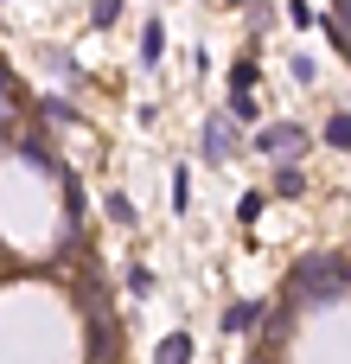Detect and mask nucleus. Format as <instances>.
Returning <instances> with one entry per match:
<instances>
[{
  "label": "nucleus",
  "instance_id": "1",
  "mask_svg": "<svg viewBox=\"0 0 351 364\" xmlns=\"http://www.w3.org/2000/svg\"><path fill=\"white\" fill-rule=\"evenodd\" d=\"M288 288H294V301H339V294L351 288V269L339 262V256H307V262L294 269Z\"/></svg>",
  "mask_w": 351,
  "mask_h": 364
},
{
  "label": "nucleus",
  "instance_id": "2",
  "mask_svg": "<svg viewBox=\"0 0 351 364\" xmlns=\"http://www.w3.org/2000/svg\"><path fill=\"white\" fill-rule=\"evenodd\" d=\"M256 154H269L275 166H288V160L307 154V128L301 122H269V128H256Z\"/></svg>",
  "mask_w": 351,
  "mask_h": 364
},
{
  "label": "nucleus",
  "instance_id": "3",
  "mask_svg": "<svg viewBox=\"0 0 351 364\" xmlns=\"http://www.w3.org/2000/svg\"><path fill=\"white\" fill-rule=\"evenodd\" d=\"M198 154H205L211 166L237 160V122H230V115H211V122L198 128Z\"/></svg>",
  "mask_w": 351,
  "mask_h": 364
},
{
  "label": "nucleus",
  "instance_id": "4",
  "mask_svg": "<svg viewBox=\"0 0 351 364\" xmlns=\"http://www.w3.org/2000/svg\"><path fill=\"white\" fill-rule=\"evenodd\" d=\"M160 58H166V32H160V19H147V26H141V64L153 70Z\"/></svg>",
  "mask_w": 351,
  "mask_h": 364
},
{
  "label": "nucleus",
  "instance_id": "5",
  "mask_svg": "<svg viewBox=\"0 0 351 364\" xmlns=\"http://www.w3.org/2000/svg\"><path fill=\"white\" fill-rule=\"evenodd\" d=\"M153 364H192V339H185V333H166L160 352H153Z\"/></svg>",
  "mask_w": 351,
  "mask_h": 364
},
{
  "label": "nucleus",
  "instance_id": "6",
  "mask_svg": "<svg viewBox=\"0 0 351 364\" xmlns=\"http://www.w3.org/2000/svg\"><path fill=\"white\" fill-rule=\"evenodd\" d=\"M256 115H262V102L249 90H230V122H256Z\"/></svg>",
  "mask_w": 351,
  "mask_h": 364
},
{
  "label": "nucleus",
  "instance_id": "7",
  "mask_svg": "<svg viewBox=\"0 0 351 364\" xmlns=\"http://www.w3.org/2000/svg\"><path fill=\"white\" fill-rule=\"evenodd\" d=\"M102 205H109V218H115L122 230H134V198H128V192H109Z\"/></svg>",
  "mask_w": 351,
  "mask_h": 364
},
{
  "label": "nucleus",
  "instance_id": "8",
  "mask_svg": "<svg viewBox=\"0 0 351 364\" xmlns=\"http://www.w3.org/2000/svg\"><path fill=\"white\" fill-rule=\"evenodd\" d=\"M275 192H281V198H294V192H307V179H301V166H294V160H288V166L275 173Z\"/></svg>",
  "mask_w": 351,
  "mask_h": 364
},
{
  "label": "nucleus",
  "instance_id": "9",
  "mask_svg": "<svg viewBox=\"0 0 351 364\" xmlns=\"http://www.w3.org/2000/svg\"><path fill=\"white\" fill-rule=\"evenodd\" d=\"M224 326H230V333H249V326H256V301H243V307H230V320H224Z\"/></svg>",
  "mask_w": 351,
  "mask_h": 364
},
{
  "label": "nucleus",
  "instance_id": "10",
  "mask_svg": "<svg viewBox=\"0 0 351 364\" xmlns=\"http://www.w3.org/2000/svg\"><path fill=\"white\" fill-rule=\"evenodd\" d=\"M115 19H122V0H96L90 6V26H115Z\"/></svg>",
  "mask_w": 351,
  "mask_h": 364
},
{
  "label": "nucleus",
  "instance_id": "11",
  "mask_svg": "<svg viewBox=\"0 0 351 364\" xmlns=\"http://www.w3.org/2000/svg\"><path fill=\"white\" fill-rule=\"evenodd\" d=\"M326 141H333V147H351V115H333V122H326Z\"/></svg>",
  "mask_w": 351,
  "mask_h": 364
},
{
  "label": "nucleus",
  "instance_id": "12",
  "mask_svg": "<svg viewBox=\"0 0 351 364\" xmlns=\"http://www.w3.org/2000/svg\"><path fill=\"white\" fill-rule=\"evenodd\" d=\"M173 211H192V179L173 173Z\"/></svg>",
  "mask_w": 351,
  "mask_h": 364
},
{
  "label": "nucleus",
  "instance_id": "13",
  "mask_svg": "<svg viewBox=\"0 0 351 364\" xmlns=\"http://www.w3.org/2000/svg\"><path fill=\"white\" fill-rule=\"evenodd\" d=\"M262 205H269L262 192H243V205H237V218H243V224H256V218H262Z\"/></svg>",
  "mask_w": 351,
  "mask_h": 364
},
{
  "label": "nucleus",
  "instance_id": "14",
  "mask_svg": "<svg viewBox=\"0 0 351 364\" xmlns=\"http://www.w3.org/2000/svg\"><path fill=\"white\" fill-rule=\"evenodd\" d=\"M230 90H256V64H237L230 70Z\"/></svg>",
  "mask_w": 351,
  "mask_h": 364
},
{
  "label": "nucleus",
  "instance_id": "15",
  "mask_svg": "<svg viewBox=\"0 0 351 364\" xmlns=\"http://www.w3.org/2000/svg\"><path fill=\"white\" fill-rule=\"evenodd\" d=\"M0 96H6V70H0Z\"/></svg>",
  "mask_w": 351,
  "mask_h": 364
},
{
  "label": "nucleus",
  "instance_id": "16",
  "mask_svg": "<svg viewBox=\"0 0 351 364\" xmlns=\"http://www.w3.org/2000/svg\"><path fill=\"white\" fill-rule=\"evenodd\" d=\"M230 6H237V0H230Z\"/></svg>",
  "mask_w": 351,
  "mask_h": 364
}]
</instances>
